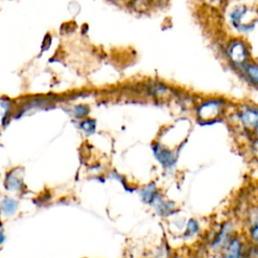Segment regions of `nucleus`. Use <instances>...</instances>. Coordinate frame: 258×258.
Listing matches in <instances>:
<instances>
[{
    "mask_svg": "<svg viewBox=\"0 0 258 258\" xmlns=\"http://www.w3.org/2000/svg\"><path fill=\"white\" fill-rule=\"evenodd\" d=\"M117 1H119V2H125V3H127V2H129V1H133V0H117Z\"/></svg>",
    "mask_w": 258,
    "mask_h": 258,
    "instance_id": "obj_20",
    "label": "nucleus"
},
{
    "mask_svg": "<svg viewBox=\"0 0 258 258\" xmlns=\"http://www.w3.org/2000/svg\"><path fill=\"white\" fill-rule=\"evenodd\" d=\"M170 258H187L185 255L181 254V253H178V252H173L172 256Z\"/></svg>",
    "mask_w": 258,
    "mask_h": 258,
    "instance_id": "obj_16",
    "label": "nucleus"
},
{
    "mask_svg": "<svg viewBox=\"0 0 258 258\" xmlns=\"http://www.w3.org/2000/svg\"><path fill=\"white\" fill-rule=\"evenodd\" d=\"M152 211L160 218H171L177 212V205L174 201L169 200L161 194L150 207Z\"/></svg>",
    "mask_w": 258,
    "mask_h": 258,
    "instance_id": "obj_6",
    "label": "nucleus"
},
{
    "mask_svg": "<svg viewBox=\"0 0 258 258\" xmlns=\"http://www.w3.org/2000/svg\"><path fill=\"white\" fill-rule=\"evenodd\" d=\"M244 71L245 76L256 86H258V64L247 62L241 67Z\"/></svg>",
    "mask_w": 258,
    "mask_h": 258,
    "instance_id": "obj_13",
    "label": "nucleus"
},
{
    "mask_svg": "<svg viewBox=\"0 0 258 258\" xmlns=\"http://www.w3.org/2000/svg\"><path fill=\"white\" fill-rule=\"evenodd\" d=\"M18 209V202L11 197H4L0 202V212L5 217L15 214Z\"/></svg>",
    "mask_w": 258,
    "mask_h": 258,
    "instance_id": "obj_12",
    "label": "nucleus"
},
{
    "mask_svg": "<svg viewBox=\"0 0 258 258\" xmlns=\"http://www.w3.org/2000/svg\"><path fill=\"white\" fill-rule=\"evenodd\" d=\"M4 241H5V234L3 230H0V245H2Z\"/></svg>",
    "mask_w": 258,
    "mask_h": 258,
    "instance_id": "obj_17",
    "label": "nucleus"
},
{
    "mask_svg": "<svg viewBox=\"0 0 258 258\" xmlns=\"http://www.w3.org/2000/svg\"><path fill=\"white\" fill-rule=\"evenodd\" d=\"M253 247L245 238L243 233H236L221 251L223 258H252Z\"/></svg>",
    "mask_w": 258,
    "mask_h": 258,
    "instance_id": "obj_2",
    "label": "nucleus"
},
{
    "mask_svg": "<svg viewBox=\"0 0 258 258\" xmlns=\"http://www.w3.org/2000/svg\"><path fill=\"white\" fill-rule=\"evenodd\" d=\"M89 113V108L85 105H78L74 108V114L76 118H86Z\"/></svg>",
    "mask_w": 258,
    "mask_h": 258,
    "instance_id": "obj_15",
    "label": "nucleus"
},
{
    "mask_svg": "<svg viewBox=\"0 0 258 258\" xmlns=\"http://www.w3.org/2000/svg\"><path fill=\"white\" fill-rule=\"evenodd\" d=\"M24 170L22 167L11 168L5 176L4 186L6 190L20 192L25 187L24 184Z\"/></svg>",
    "mask_w": 258,
    "mask_h": 258,
    "instance_id": "obj_7",
    "label": "nucleus"
},
{
    "mask_svg": "<svg viewBox=\"0 0 258 258\" xmlns=\"http://www.w3.org/2000/svg\"><path fill=\"white\" fill-rule=\"evenodd\" d=\"M254 131H255V134H256V135H257V137H258V124H257V126L255 127Z\"/></svg>",
    "mask_w": 258,
    "mask_h": 258,
    "instance_id": "obj_19",
    "label": "nucleus"
},
{
    "mask_svg": "<svg viewBox=\"0 0 258 258\" xmlns=\"http://www.w3.org/2000/svg\"><path fill=\"white\" fill-rule=\"evenodd\" d=\"M152 151L154 157L164 170H172L175 167L177 153L174 150L166 148L162 144L156 142L152 145Z\"/></svg>",
    "mask_w": 258,
    "mask_h": 258,
    "instance_id": "obj_4",
    "label": "nucleus"
},
{
    "mask_svg": "<svg viewBox=\"0 0 258 258\" xmlns=\"http://www.w3.org/2000/svg\"><path fill=\"white\" fill-rule=\"evenodd\" d=\"M238 117L245 127L254 130L258 124V108L246 105L239 109Z\"/></svg>",
    "mask_w": 258,
    "mask_h": 258,
    "instance_id": "obj_10",
    "label": "nucleus"
},
{
    "mask_svg": "<svg viewBox=\"0 0 258 258\" xmlns=\"http://www.w3.org/2000/svg\"><path fill=\"white\" fill-rule=\"evenodd\" d=\"M236 233H238L237 226L232 219H225L221 221L209 235L206 243L207 251L211 255L221 253L226 244Z\"/></svg>",
    "mask_w": 258,
    "mask_h": 258,
    "instance_id": "obj_1",
    "label": "nucleus"
},
{
    "mask_svg": "<svg viewBox=\"0 0 258 258\" xmlns=\"http://www.w3.org/2000/svg\"><path fill=\"white\" fill-rule=\"evenodd\" d=\"M80 127L82 128V130L84 132H86L87 134H93L95 132L96 129V122L93 119L90 118H86L84 119L81 123H80Z\"/></svg>",
    "mask_w": 258,
    "mask_h": 258,
    "instance_id": "obj_14",
    "label": "nucleus"
},
{
    "mask_svg": "<svg viewBox=\"0 0 258 258\" xmlns=\"http://www.w3.org/2000/svg\"><path fill=\"white\" fill-rule=\"evenodd\" d=\"M243 235L253 247L258 248V205L249 208L246 215L245 231Z\"/></svg>",
    "mask_w": 258,
    "mask_h": 258,
    "instance_id": "obj_3",
    "label": "nucleus"
},
{
    "mask_svg": "<svg viewBox=\"0 0 258 258\" xmlns=\"http://www.w3.org/2000/svg\"><path fill=\"white\" fill-rule=\"evenodd\" d=\"M202 234L201 222L196 218H188L185 220L183 228L180 232V238L184 242L196 240Z\"/></svg>",
    "mask_w": 258,
    "mask_h": 258,
    "instance_id": "obj_9",
    "label": "nucleus"
},
{
    "mask_svg": "<svg viewBox=\"0 0 258 258\" xmlns=\"http://www.w3.org/2000/svg\"><path fill=\"white\" fill-rule=\"evenodd\" d=\"M210 258H223V257H222V255H221L220 253H218V254H213V255H211Z\"/></svg>",
    "mask_w": 258,
    "mask_h": 258,
    "instance_id": "obj_18",
    "label": "nucleus"
},
{
    "mask_svg": "<svg viewBox=\"0 0 258 258\" xmlns=\"http://www.w3.org/2000/svg\"><path fill=\"white\" fill-rule=\"evenodd\" d=\"M162 194L161 189L157 185L156 182L150 181L145 184H143L138 189V196L141 200V202L144 205H147L148 207H151L154 201Z\"/></svg>",
    "mask_w": 258,
    "mask_h": 258,
    "instance_id": "obj_8",
    "label": "nucleus"
},
{
    "mask_svg": "<svg viewBox=\"0 0 258 258\" xmlns=\"http://www.w3.org/2000/svg\"><path fill=\"white\" fill-rule=\"evenodd\" d=\"M223 105L221 101L217 100H210L203 103L198 109L199 117L204 120H209L212 118H216L221 113Z\"/></svg>",
    "mask_w": 258,
    "mask_h": 258,
    "instance_id": "obj_11",
    "label": "nucleus"
},
{
    "mask_svg": "<svg viewBox=\"0 0 258 258\" xmlns=\"http://www.w3.org/2000/svg\"><path fill=\"white\" fill-rule=\"evenodd\" d=\"M227 52L231 61L239 68L249 62V52L247 49V45L244 41L240 39H235L231 43H229Z\"/></svg>",
    "mask_w": 258,
    "mask_h": 258,
    "instance_id": "obj_5",
    "label": "nucleus"
}]
</instances>
